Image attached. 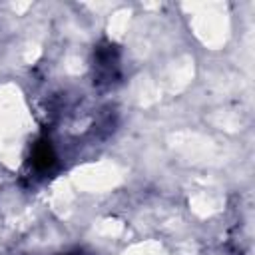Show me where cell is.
<instances>
[{
  "label": "cell",
  "mask_w": 255,
  "mask_h": 255,
  "mask_svg": "<svg viewBox=\"0 0 255 255\" xmlns=\"http://www.w3.org/2000/svg\"><path fill=\"white\" fill-rule=\"evenodd\" d=\"M68 255H78V253H68Z\"/></svg>",
  "instance_id": "3957f363"
},
{
  "label": "cell",
  "mask_w": 255,
  "mask_h": 255,
  "mask_svg": "<svg viewBox=\"0 0 255 255\" xmlns=\"http://www.w3.org/2000/svg\"><path fill=\"white\" fill-rule=\"evenodd\" d=\"M56 161H58V155H56L54 143L48 137H42L32 145L30 165L36 173H48L56 165Z\"/></svg>",
  "instance_id": "7a4b0ae2"
},
{
  "label": "cell",
  "mask_w": 255,
  "mask_h": 255,
  "mask_svg": "<svg viewBox=\"0 0 255 255\" xmlns=\"http://www.w3.org/2000/svg\"><path fill=\"white\" fill-rule=\"evenodd\" d=\"M120 50L116 44L112 42H102L98 44L96 52H94V84H98L100 88H110L118 82L120 78Z\"/></svg>",
  "instance_id": "6da1fadb"
}]
</instances>
